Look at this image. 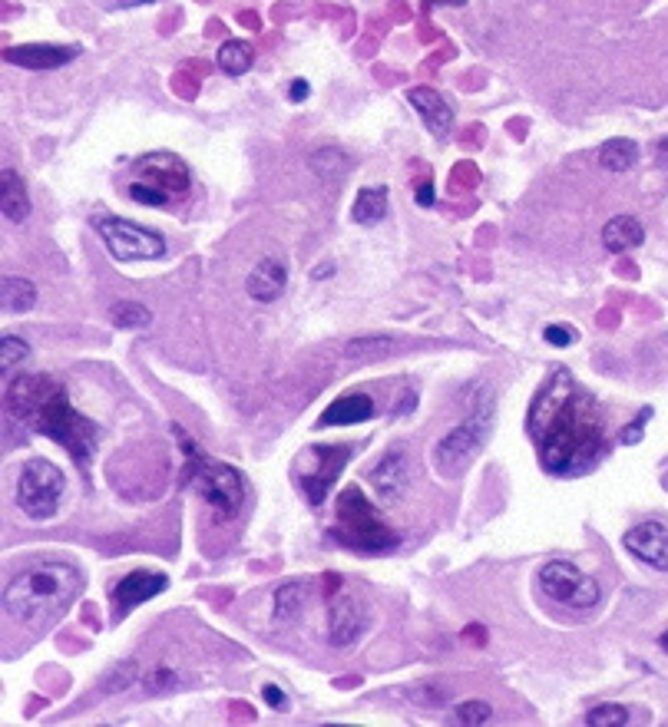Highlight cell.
Masks as SVG:
<instances>
[{
	"label": "cell",
	"mask_w": 668,
	"mask_h": 727,
	"mask_svg": "<svg viewBox=\"0 0 668 727\" xmlns=\"http://www.w3.org/2000/svg\"><path fill=\"white\" fill-rule=\"evenodd\" d=\"M540 463L553 476H579L592 470L606 453V420L599 404L566 367H556L536 390L526 414Z\"/></svg>",
	"instance_id": "obj_1"
},
{
	"label": "cell",
	"mask_w": 668,
	"mask_h": 727,
	"mask_svg": "<svg viewBox=\"0 0 668 727\" xmlns=\"http://www.w3.org/2000/svg\"><path fill=\"white\" fill-rule=\"evenodd\" d=\"M4 404H7V414L17 423L57 440L77 463H90L96 440H100V427L70 404L67 387L57 377H47V374L14 377L4 390Z\"/></svg>",
	"instance_id": "obj_2"
},
{
	"label": "cell",
	"mask_w": 668,
	"mask_h": 727,
	"mask_svg": "<svg viewBox=\"0 0 668 727\" xmlns=\"http://www.w3.org/2000/svg\"><path fill=\"white\" fill-rule=\"evenodd\" d=\"M83 589V572L70 562H34L4 589V612L20 625H47L70 609Z\"/></svg>",
	"instance_id": "obj_3"
},
{
	"label": "cell",
	"mask_w": 668,
	"mask_h": 727,
	"mask_svg": "<svg viewBox=\"0 0 668 727\" xmlns=\"http://www.w3.org/2000/svg\"><path fill=\"white\" fill-rule=\"evenodd\" d=\"M176 433L182 453H186V480L196 486L199 496L206 499V506L215 513L219 523H229L242 513L245 506V483L239 470H232L229 463L215 460V457H206L196 443L186 437V430L182 427H172Z\"/></svg>",
	"instance_id": "obj_4"
},
{
	"label": "cell",
	"mask_w": 668,
	"mask_h": 727,
	"mask_svg": "<svg viewBox=\"0 0 668 727\" xmlns=\"http://www.w3.org/2000/svg\"><path fill=\"white\" fill-rule=\"evenodd\" d=\"M334 539L358 552H391L401 546V533L371 506L361 486H344L334 513Z\"/></svg>",
	"instance_id": "obj_5"
},
{
	"label": "cell",
	"mask_w": 668,
	"mask_h": 727,
	"mask_svg": "<svg viewBox=\"0 0 668 727\" xmlns=\"http://www.w3.org/2000/svg\"><path fill=\"white\" fill-rule=\"evenodd\" d=\"M493 427V390L477 387V400L470 404V414L463 417L447 437H440L434 447V466L440 476H457L463 466L480 453Z\"/></svg>",
	"instance_id": "obj_6"
},
{
	"label": "cell",
	"mask_w": 668,
	"mask_h": 727,
	"mask_svg": "<svg viewBox=\"0 0 668 727\" xmlns=\"http://www.w3.org/2000/svg\"><path fill=\"white\" fill-rule=\"evenodd\" d=\"M136 182L129 186V195L139 205H169L189 192V169L186 162L172 153H146L133 166Z\"/></svg>",
	"instance_id": "obj_7"
},
{
	"label": "cell",
	"mask_w": 668,
	"mask_h": 727,
	"mask_svg": "<svg viewBox=\"0 0 668 727\" xmlns=\"http://www.w3.org/2000/svg\"><path fill=\"white\" fill-rule=\"evenodd\" d=\"M351 460V447L341 443H315L305 447L292 463V480L298 483V490L305 493L311 506H321L331 493V486L338 483L341 470Z\"/></svg>",
	"instance_id": "obj_8"
},
{
	"label": "cell",
	"mask_w": 668,
	"mask_h": 727,
	"mask_svg": "<svg viewBox=\"0 0 668 727\" xmlns=\"http://www.w3.org/2000/svg\"><path fill=\"white\" fill-rule=\"evenodd\" d=\"M63 490H67V476L57 463L50 460H27V466L20 470V480H17V506L20 513L37 519H53L60 509V499H63Z\"/></svg>",
	"instance_id": "obj_9"
},
{
	"label": "cell",
	"mask_w": 668,
	"mask_h": 727,
	"mask_svg": "<svg viewBox=\"0 0 668 727\" xmlns=\"http://www.w3.org/2000/svg\"><path fill=\"white\" fill-rule=\"evenodd\" d=\"M536 585H540V592L546 599H553L556 605L573 609V612H589L602 602L599 582L579 566H573V562H563V559L546 562V566L536 572Z\"/></svg>",
	"instance_id": "obj_10"
},
{
	"label": "cell",
	"mask_w": 668,
	"mask_h": 727,
	"mask_svg": "<svg viewBox=\"0 0 668 727\" xmlns=\"http://www.w3.org/2000/svg\"><path fill=\"white\" fill-rule=\"evenodd\" d=\"M93 229L106 242V248H110V255L120 258V262H149V258H159L166 252L163 235L126 222L120 215H96Z\"/></svg>",
	"instance_id": "obj_11"
},
{
	"label": "cell",
	"mask_w": 668,
	"mask_h": 727,
	"mask_svg": "<svg viewBox=\"0 0 668 727\" xmlns=\"http://www.w3.org/2000/svg\"><path fill=\"white\" fill-rule=\"evenodd\" d=\"M371 628V615L364 609L361 599H354L351 592L334 589L328 602V638L334 648H351L358 645L364 632Z\"/></svg>",
	"instance_id": "obj_12"
},
{
	"label": "cell",
	"mask_w": 668,
	"mask_h": 727,
	"mask_svg": "<svg viewBox=\"0 0 668 727\" xmlns=\"http://www.w3.org/2000/svg\"><path fill=\"white\" fill-rule=\"evenodd\" d=\"M169 589V575L166 572H149V569H136L123 575L120 582L113 585V622H123V618L139 609L143 602L156 599L159 592Z\"/></svg>",
	"instance_id": "obj_13"
},
{
	"label": "cell",
	"mask_w": 668,
	"mask_h": 727,
	"mask_svg": "<svg viewBox=\"0 0 668 727\" xmlns=\"http://www.w3.org/2000/svg\"><path fill=\"white\" fill-rule=\"evenodd\" d=\"M626 549L649 569L668 572V523L662 519H645L626 533Z\"/></svg>",
	"instance_id": "obj_14"
},
{
	"label": "cell",
	"mask_w": 668,
	"mask_h": 727,
	"mask_svg": "<svg viewBox=\"0 0 668 727\" xmlns=\"http://www.w3.org/2000/svg\"><path fill=\"white\" fill-rule=\"evenodd\" d=\"M77 47H53V43H27V47H7L4 60L24 70H57L77 57Z\"/></svg>",
	"instance_id": "obj_15"
},
{
	"label": "cell",
	"mask_w": 668,
	"mask_h": 727,
	"mask_svg": "<svg viewBox=\"0 0 668 727\" xmlns=\"http://www.w3.org/2000/svg\"><path fill=\"white\" fill-rule=\"evenodd\" d=\"M371 483H374V493L381 496L384 503H394V499L404 493V486H407V453H404V447L387 450L384 457L371 466Z\"/></svg>",
	"instance_id": "obj_16"
},
{
	"label": "cell",
	"mask_w": 668,
	"mask_h": 727,
	"mask_svg": "<svg viewBox=\"0 0 668 727\" xmlns=\"http://www.w3.org/2000/svg\"><path fill=\"white\" fill-rule=\"evenodd\" d=\"M407 100H411L414 110L424 116V126L430 133L434 136L450 133V126H454V110H450L447 100L437 90H430V86H411V90H407Z\"/></svg>",
	"instance_id": "obj_17"
},
{
	"label": "cell",
	"mask_w": 668,
	"mask_h": 727,
	"mask_svg": "<svg viewBox=\"0 0 668 727\" xmlns=\"http://www.w3.org/2000/svg\"><path fill=\"white\" fill-rule=\"evenodd\" d=\"M288 285V271L285 265L278 262V258H262L255 268H252V275H249V295L255 301H262V305H268V301H278L282 298V291Z\"/></svg>",
	"instance_id": "obj_18"
},
{
	"label": "cell",
	"mask_w": 668,
	"mask_h": 727,
	"mask_svg": "<svg viewBox=\"0 0 668 727\" xmlns=\"http://www.w3.org/2000/svg\"><path fill=\"white\" fill-rule=\"evenodd\" d=\"M377 414L374 407V397L368 394H348V397H338L334 404L321 414V427H354V423H364Z\"/></svg>",
	"instance_id": "obj_19"
},
{
	"label": "cell",
	"mask_w": 668,
	"mask_h": 727,
	"mask_svg": "<svg viewBox=\"0 0 668 727\" xmlns=\"http://www.w3.org/2000/svg\"><path fill=\"white\" fill-rule=\"evenodd\" d=\"M642 242H645V229L635 215H616V219H609L606 229H602V245L616 255H626L632 248H639Z\"/></svg>",
	"instance_id": "obj_20"
},
{
	"label": "cell",
	"mask_w": 668,
	"mask_h": 727,
	"mask_svg": "<svg viewBox=\"0 0 668 727\" xmlns=\"http://www.w3.org/2000/svg\"><path fill=\"white\" fill-rule=\"evenodd\" d=\"M0 212H4V219L14 225L27 222V215H30L27 186L20 182L14 169H4V176H0Z\"/></svg>",
	"instance_id": "obj_21"
},
{
	"label": "cell",
	"mask_w": 668,
	"mask_h": 727,
	"mask_svg": "<svg viewBox=\"0 0 668 727\" xmlns=\"http://www.w3.org/2000/svg\"><path fill=\"white\" fill-rule=\"evenodd\" d=\"M215 63H219V70L229 73V77H242V73L252 70L255 50H252V43H245V40H225L219 47Z\"/></svg>",
	"instance_id": "obj_22"
},
{
	"label": "cell",
	"mask_w": 668,
	"mask_h": 727,
	"mask_svg": "<svg viewBox=\"0 0 668 727\" xmlns=\"http://www.w3.org/2000/svg\"><path fill=\"white\" fill-rule=\"evenodd\" d=\"M0 291H4V311H10V314L30 311L37 305V285H34V281H27V278L4 275V281H0Z\"/></svg>",
	"instance_id": "obj_23"
},
{
	"label": "cell",
	"mask_w": 668,
	"mask_h": 727,
	"mask_svg": "<svg viewBox=\"0 0 668 727\" xmlns=\"http://www.w3.org/2000/svg\"><path fill=\"white\" fill-rule=\"evenodd\" d=\"M635 159H639V143H632V139H609L599 149V166L609 172H626L635 166Z\"/></svg>",
	"instance_id": "obj_24"
},
{
	"label": "cell",
	"mask_w": 668,
	"mask_h": 727,
	"mask_svg": "<svg viewBox=\"0 0 668 727\" xmlns=\"http://www.w3.org/2000/svg\"><path fill=\"white\" fill-rule=\"evenodd\" d=\"M387 215V192L384 189H361L354 199L351 219L358 225H374Z\"/></svg>",
	"instance_id": "obj_25"
},
{
	"label": "cell",
	"mask_w": 668,
	"mask_h": 727,
	"mask_svg": "<svg viewBox=\"0 0 668 727\" xmlns=\"http://www.w3.org/2000/svg\"><path fill=\"white\" fill-rule=\"evenodd\" d=\"M110 321L123 331L149 328V324H153V311H149L143 301H116L110 308Z\"/></svg>",
	"instance_id": "obj_26"
},
{
	"label": "cell",
	"mask_w": 668,
	"mask_h": 727,
	"mask_svg": "<svg viewBox=\"0 0 668 727\" xmlns=\"http://www.w3.org/2000/svg\"><path fill=\"white\" fill-rule=\"evenodd\" d=\"M308 599V582H285L275 592V618H295L301 612V605Z\"/></svg>",
	"instance_id": "obj_27"
},
{
	"label": "cell",
	"mask_w": 668,
	"mask_h": 727,
	"mask_svg": "<svg viewBox=\"0 0 668 727\" xmlns=\"http://www.w3.org/2000/svg\"><path fill=\"white\" fill-rule=\"evenodd\" d=\"M348 166H351V159L341 153V149H321L318 156H311V169L318 172L325 182H338L348 176Z\"/></svg>",
	"instance_id": "obj_28"
},
{
	"label": "cell",
	"mask_w": 668,
	"mask_h": 727,
	"mask_svg": "<svg viewBox=\"0 0 668 727\" xmlns=\"http://www.w3.org/2000/svg\"><path fill=\"white\" fill-rule=\"evenodd\" d=\"M586 724L589 727H626L629 708H622V704H596V708L586 714Z\"/></svg>",
	"instance_id": "obj_29"
},
{
	"label": "cell",
	"mask_w": 668,
	"mask_h": 727,
	"mask_svg": "<svg viewBox=\"0 0 668 727\" xmlns=\"http://www.w3.org/2000/svg\"><path fill=\"white\" fill-rule=\"evenodd\" d=\"M397 347L394 338H358V341H348V351L351 357H387Z\"/></svg>",
	"instance_id": "obj_30"
},
{
	"label": "cell",
	"mask_w": 668,
	"mask_h": 727,
	"mask_svg": "<svg viewBox=\"0 0 668 727\" xmlns=\"http://www.w3.org/2000/svg\"><path fill=\"white\" fill-rule=\"evenodd\" d=\"M493 718V708L487 701H460V704H454V721L457 724H487Z\"/></svg>",
	"instance_id": "obj_31"
},
{
	"label": "cell",
	"mask_w": 668,
	"mask_h": 727,
	"mask_svg": "<svg viewBox=\"0 0 668 727\" xmlns=\"http://www.w3.org/2000/svg\"><path fill=\"white\" fill-rule=\"evenodd\" d=\"M27 354H30L27 341H20V338H14V334H7V338L0 341V371L10 374L20 361H27Z\"/></svg>",
	"instance_id": "obj_32"
},
{
	"label": "cell",
	"mask_w": 668,
	"mask_h": 727,
	"mask_svg": "<svg viewBox=\"0 0 668 727\" xmlns=\"http://www.w3.org/2000/svg\"><path fill=\"white\" fill-rule=\"evenodd\" d=\"M136 678H139L136 661H123V665H116V668L110 671V675H106V678L100 681V688H103L106 694H116V691H126Z\"/></svg>",
	"instance_id": "obj_33"
},
{
	"label": "cell",
	"mask_w": 668,
	"mask_h": 727,
	"mask_svg": "<svg viewBox=\"0 0 668 727\" xmlns=\"http://www.w3.org/2000/svg\"><path fill=\"white\" fill-rule=\"evenodd\" d=\"M169 688H179V675L172 668H153L146 678V691L156 694V691H169Z\"/></svg>",
	"instance_id": "obj_34"
},
{
	"label": "cell",
	"mask_w": 668,
	"mask_h": 727,
	"mask_svg": "<svg viewBox=\"0 0 668 727\" xmlns=\"http://www.w3.org/2000/svg\"><path fill=\"white\" fill-rule=\"evenodd\" d=\"M543 338H546V344H553V347H569L576 341V331L569 328V324H549V328L543 331Z\"/></svg>",
	"instance_id": "obj_35"
},
{
	"label": "cell",
	"mask_w": 668,
	"mask_h": 727,
	"mask_svg": "<svg viewBox=\"0 0 668 727\" xmlns=\"http://www.w3.org/2000/svg\"><path fill=\"white\" fill-rule=\"evenodd\" d=\"M414 694V704H427V708H437V704H444V698H447V694L444 691H440V688H414L411 691Z\"/></svg>",
	"instance_id": "obj_36"
},
{
	"label": "cell",
	"mask_w": 668,
	"mask_h": 727,
	"mask_svg": "<svg viewBox=\"0 0 668 727\" xmlns=\"http://www.w3.org/2000/svg\"><path fill=\"white\" fill-rule=\"evenodd\" d=\"M262 698H265L268 708H275V711H285L288 708V694L278 688V685H265L262 688Z\"/></svg>",
	"instance_id": "obj_37"
},
{
	"label": "cell",
	"mask_w": 668,
	"mask_h": 727,
	"mask_svg": "<svg viewBox=\"0 0 668 727\" xmlns=\"http://www.w3.org/2000/svg\"><path fill=\"white\" fill-rule=\"evenodd\" d=\"M649 417H652V410L645 407V410H642V417L635 420V423H629L626 430H622V443H635V440H642V427H645V420H649Z\"/></svg>",
	"instance_id": "obj_38"
},
{
	"label": "cell",
	"mask_w": 668,
	"mask_h": 727,
	"mask_svg": "<svg viewBox=\"0 0 668 727\" xmlns=\"http://www.w3.org/2000/svg\"><path fill=\"white\" fill-rule=\"evenodd\" d=\"M457 179L460 182H467V186H477L480 182V172L470 166V162H463V166H457Z\"/></svg>",
	"instance_id": "obj_39"
},
{
	"label": "cell",
	"mask_w": 668,
	"mask_h": 727,
	"mask_svg": "<svg viewBox=\"0 0 668 727\" xmlns=\"http://www.w3.org/2000/svg\"><path fill=\"white\" fill-rule=\"evenodd\" d=\"M288 96H292L295 103L308 100V80H295V83H292V90H288Z\"/></svg>",
	"instance_id": "obj_40"
},
{
	"label": "cell",
	"mask_w": 668,
	"mask_h": 727,
	"mask_svg": "<svg viewBox=\"0 0 668 727\" xmlns=\"http://www.w3.org/2000/svg\"><path fill=\"white\" fill-rule=\"evenodd\" d=\"M417 205H434V186H430V182H424V186L417 189Z\"/></svg>",
	"instance_id": "obj_41"
},
{
	"label": "cell",
	"mask_w": 668,
	"mask_h": 727,
	"mask_svg": "<svg viewBox=\"0 0 668 727\" xmlns=\"http://www.w3.org/2000/svg\"><path fill=\"white\" fill-rule=\"evenodd\" d=\"M463 638H470V642L483 645V642H487V632H483V628H477V625H470L467 632H463Z\"/></svg>",
	"instance_id": "obj_42"
},
{
	"label": "cell",
	"mask_w": 668,
	"mask_h": 727,
	"mask_svg": "<svg viewBox=\"0 0 668 727\" xmlns=\"http://www.w3.org/2000/svg\"><path fill=\"white\" fill-rule=\"evenodd\" d=\"M311 278H331V265H321V268H315V271H311Z\"/></svg>",
	"instance_id": "obj_43"
},
{
	"label": "cell",
	"mask_w": 668,
	"mask_h": 727,
	"mask_svg": "<svg viewBox=\"0 0 668 727\" xmlns=\"http://www.w3.org/2000/svg\"><path fill=\"white\" fill-rule=\"evenodd\" d=\"M427 4H454V7H463L467 0H427Z\"/></svg>",
	"instance_id": "obj_44"
},
{
	"label": "cell",
	"mask_w": 668,
	"mask_h": 727,
	"mask_svg": "<svg viewBox=\"0 0 668 727\" xmlns=\"http://www.w3.org/2000/svg\"><path fill=\"white\" fill-rule=\"evenodd\" d=\"M659 645H662V651H668V632L659 635Z\"/></svg>",
	"instance_id": "obj_45"
}]
</instances>
